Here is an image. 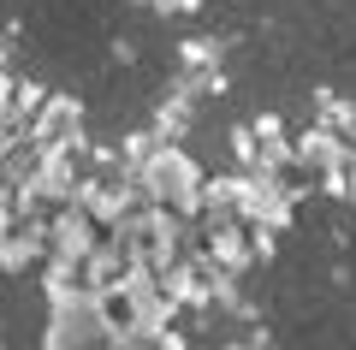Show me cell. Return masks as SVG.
Segmentation results:
<instances>
[{"mask_svg": "<svg viewBox=\"0 0 356 350\" xmlns=\"http://www.w3.org/2000/svg\"><path fill=\"white\" fill-rule=\"evenodd\" d=\"M24 137L36 143L42 154H54V149H65V143H77V137H83V101H77V95H48V101L36 107V119H30Z\"/></svg>", "mask_w": 356, "mask_h": 350, "instance_id": "cell-1", "label": "cell"}]
</instances>
